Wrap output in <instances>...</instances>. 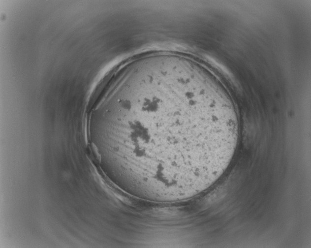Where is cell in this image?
<instances>
[{
	"label": "cell",
	"mask_w": 311,
	"mask_h": 248,
	"mask_svg": "<svg viewBox=\"0 0 311 248\" xmlns=\"http://www.w3.org/2000/svg\"><path fill=\"white\" fill-rule=\"evenodd\" d=\"M113 104L130 121L114 148L117 163L146 190L191 198L214 184L233 157L236 111L219 83L193 61L137 71Z\"/></svg>",
	"instance_id": "obj_1"
}]
</instances>
